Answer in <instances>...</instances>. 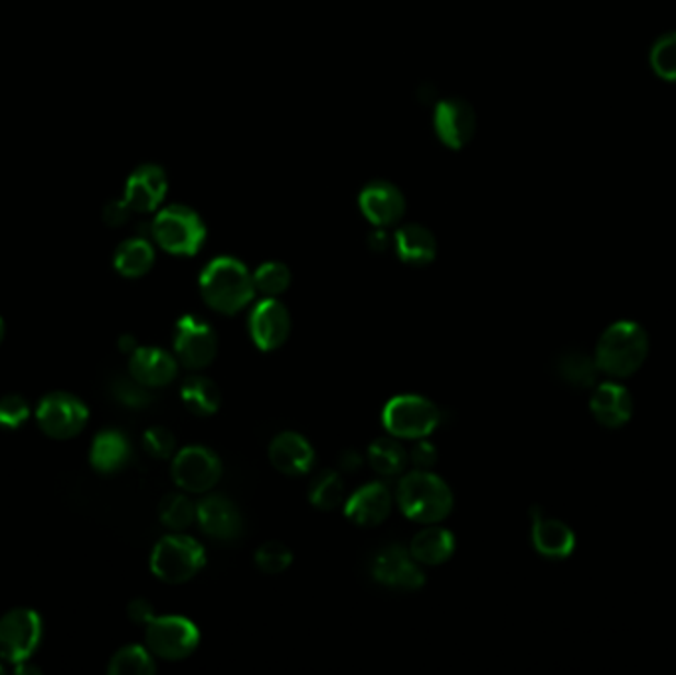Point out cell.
<instances>
[{
    "mask_svg": "<svg viewBox=\"0 0 676 675\" xmlns=\"http://www.w3.org/2000/svg\"><path fill=\"white\" fill-rule=\"evenodd\" d=\"M200 294L206 306L226 316H233L242 311L255 296L253 274L236 258H216L204 267Z\"/></svg>",
    "mask_w": 676,
    "mask_h": 675,
    "instance_id": "cell-1",
    "label": "cell"
},
{
    "mask_svg": "<svg viewBox=\"0 0 676 675\" xmlns=\"http://www.w3.org/2000/svg\"><path fill=\"white\" fill-rule=\"evenodd\" d=\"M649 355V335L637 321H616L597 341V367L611 379L635 375Z\"/></svg>",
    "mask_w": 676,
    "mask_h": 675,
    "instance_id": "cell-2",
    "label": "cell"
},
{
    "mask_svg": "<svg viewBox=\"0 0 676 675\" xmlns=\"http://www.w3.org/2000/svg\"><path fill=\"white\" fill-rule=\"evenodd\" d=\"M398 503L408 519L434 525L444 522L454 510V493L439 476L415 470L398 483Z\"/></svg>",
    "mask_w": 676,
    "mask_h": 675,
    "instance_id": "cell-3",
    "label": "cell"
},
{
    "mask_svg": "<svg viewBox=\"0 0 676 675\" xmlns=\"http://www.w3.org/2000/svg\"><path fill=\"white\" fill-rule=\"evenodd\" d=\"M151 232L157 244L174 256H194L206 240V226L200 215L182 205L162 208L152 220Z\"/></svg>",
    "mask_w": 676,
    "mask_h": 675,
    "instance_id": "cell-4",
    "label": "cell"
},
{
    "mask_svg": "<svg viewBox=\"0 0 676 675\" xmlns=\"http://www.w3.org/2000/svg\"><path fill=\"white\" fill-rule=\"evenodd\" d=\"M206 564L203 545L186 535H167L154 545L151 571L162 583H188Z\"/></svg>",
    "mask_w": 676,
    "mask_h": 675,
    "instance_id": "cell-5",
    "label": "cell"
},
{
    "mask_svg": "<svg viewBox=\"0 0 676 675\" xmlns=\"http://www.w3.org/2000/svg\"><path fill=\"white\" fill-rule=\"evenodd\" d=\"M442 414L432 400L417 394H402L390 400L383 409V428L394 438L420 441L439 426Z\"/></svg>",
    "mask_w": 676,
    "mask_h": 675,
    "instance_id": "cell-6",
    "label": "cell"
},
{
    "mask_svg": "<svg viewBox=\"0 0 676 675\" xmlns=\"http://www.w3.org/2000/svg\"><path fill=\"white\" fill-rule=\"evenodd\" d=\"M90 410L70 392H50L38 402L36 424L54 441H70L85 428Z\"/></svg>",
    "mask_w": 676,
    "mask_h": 675,
    "instance_id": "cell-7",
    "label": "cell"
},
{
    "mask_svg": "<svg viewBox=\"0 0 676 675\" xmlns=\"http://www.w3.org/2000/svg\"><path fill=\"white\" fill-rule=\"evenodd\" d=\"M147 648L152 655L179 662L200 644V632L194 622L182 616H154L147 625Z\"/></svg>",
    "mask_w": 676,
    "mask_h": 675,
    "instance_id": "cell-8",
    "label": "cell"
},
{
    "mask_svg": "<svg viewBox=\"0 0 676 675\" xmlns=\"http://www.w3.org/2000/svg\"><path fill=\"white\" fill-rule=\"evenodd\" d=\"M42 640V620L31 608H16L0 618V657L16 665L31 660Z\"/></svg>",
    "mask_w": 676,
    "mask_h": 675,
    "instance_id": "cell-9",
    "label": "cell"
},
{
    "mask_svg": "<svg viewBox=\"0 0 676 675\" xmlns=\"http://www.w3.org/2000/svg\"><path fill=\"white\" fill-rule=\"evenodd\" d=\"M222 478V461L204 446H188L172 461V480L188 493H206Z\"/></svg>",
    "mask_w": 676,
    "mask_h": 675,
    "instance_id": "cell-10",
    "label": "cell"
},
{
    "mask_svg": "<svg viewBox=\"0 0 676 675\" xmlns=\"http://www.w3.org/2000/svg\"><path fill=\"white\" fill-rule=\"evenodd\" d=\"M174 353L182 365L192 370H200L213 365L218 353L216 331L200 318L184 316L176 323Z\"/></svg>",
    "mask_w": 676,
    "mask_h": 675,
    "instance_id": "cell-11",
    "label": "cell"
},
{
    "mask_svg": "<svg viewBox=\"0 0 676 675\" xmlns=\"http://www.w3.org/2000/svg\"><path fill=\"white\" fill-rule=\"evenodd\" d=\"M434 129L439 141L449 149H463L473 139L477 117L471 103L449 98L435 105Z\"/></svg>",
    "mask_w": 676,
    "mask_h": 675,
    "instance_id": "cell-12",
    "label": "cell"
},
{
    "mask_svg": "<svg viewBox=\"0 0 676 675\" xmlns=\"http://www.w3.org/2000/svg\"><path fill=\"white\" fill-rule=\"evenodd\" d=\"M250 333L255 347L275 351L291 335V316L287 307L275 297H267L253 307L250 316Z\"/></svg>",
    "mask_w": 676,
    "mask_h": 675,
    "instance_id": "cell-13",
    "label": "cell"
},
{
    "mask_svg": "<svg viewBox=\"0 0 676 675\" xmlns=\"http://www.w3.org/2000/svg\"><path fill=\"white\" fill-rule=\"evenodd\" d=\"M373 576L378 583L398 591H417L425 584V574L410 551L388 547L374 559Z\"/></svg>",
    "mask_w": 676,
    "mask_h": 675,
    "instance_id": "cell-14",
    "label": "cell"
},
{
    "mask_svg": "<svg viewBox=\"0 0 676 675\" xmlns=\"http://www.w3.org/2000/svg\"><path fill=\"white\" fill-rule=\"evenodd\" d=\"M358 206L370 225L386 228L396 225L404 216L405 198L396 184L374 181L364 186L358 196Z\"/></svg>",
    "mask_w": 676,
    "mask_h": 675,
    "instance_id": "cell-15",
    "label": "cell"
},
{
    "mask_svg": "<svg viewBox=\"0 0 676 675\" xmlns=\"http://www.w3.org/2000/svg\"><path fill=\"white\" fill-rule=\"evenodd\" d=\"M167 173L157 164H142L127 179L123 201L133 213H152L167 196Z\"/></svg>",
    "mask_w": 676,
    "mask_h": 675,
    "instance_id": "cell-16",
    "label": "cell"
},
{
    "mask_svg": "<svg viewBox=\"0 0 676 675\" xmlns=\"http://www.w3.org/2000/svg\"><path fill=\"white\" fill-rule=\"evenodd\" d=\"M589 410L601 426L621 428L633 416V397L623 385L606 380L594 387Z\"/></svg>",
    "mask_w": 676,
    "mask_h": 675,
    "instance_id": "cell-17",
    "label": "cell"
},
{
    "mask_svg": "<svg viewBox=\"0 0 676 675\" xmlns=\"http://www.w3.org/2000/svg\"><path fill=\"white\" fill-rule=\"evenodd\" d=\"M390 512H392V493L380 481H374L354 491V495H351L344 505L346 517L360 527L380 525L390 517Z\"/></svg>",
    "mask_w": 676,
    "mask_h": 675,
    "instance_id": "cell-18",
    "label": "cell"
},
{
    "mask_svg": "<svg viewBox=\"0 0 676 675\" xmlns=\"http://www.w3.org/2000/svg\"><path fill=\"white\" fill-rule=\"evenodd\" d=\"M131 379L147 389H159L176 379L179 363L167 351L157 347H137L129 358Z\"/></svg>",
    "mask_w": 676,
    "mask_h": 675,
    "instance_id": "cell-19",
    "label": "cell"
},
{
    "mask_svg": "<svg viewBox=\"0 0 676 675\" xmlns=\"http://www.w3.org/2000/svg\"><path fill=\"white\" fill-rule=\"evenodd\" d=\"M532 545L546 559H568L575 549V535L564 522L546 517L540 507L532 512Z\"/></svg>",
    "mask_w": 676,
    "mask_h": 675,
    "instance_id": "cell-20",
    "label": "cell"
},
{
    "mask_svg": "<svg viewBox=\"0 0 676 675\" xmlns=\"http://www.w3.org/2000/svg\"><path fill=\"white\" fill-rule=\"evenodd\" d=\"M196 522L203 531L220 541H232L243 529L242 515L230 500L213 495L196 505Z\"/></svg>",
    "mask_w": 676,
    "mask_h": 675,
    "instance_id": "cell-21",
    "label": "cell"
},
{
    "mask_svg": "<svg viewBox=\"0 0 676 675\" xmlns=\"http://www.w3.org/2000/svg\"><path fill=\"white\" fill-rule=\"evenodd\" d=\"M270 460L285 476H303L313 468V446L297 432H283L270 446Z\"/></svg>",
    "mask_w": 676,
    "mask_h": 675,
    "instance_id": "cell-22",
    "label": "cell"
},
{
    "mask_svg": "<svg viewBox=\"0 0 676 675\" xmlns=\"http://www.w3.org/2000/svg\"><path fill=\"white\" fill-rule=\"evenodd\" d=\"M396 252L410 266H427L435 260V236L422 225H405L396 232Z\"/></svg>",
    "mask_w": 676,
    "mask_h": 675,
    "instance_id": "cell-23",
    "label": "cell"
},
{
    "mask_svg": "<svg viewBox=\"0 0 676 675\" xmlns=\"http://www.w3.org/2000/svg\"><path fill=\"white\" fill-rule=\"evenodd\" d=\"M129 456H131L129 441L117 430H103L91 444V466L102 473L122 470L129 461Z\"/></svg>",
    "mask_w": 676,
    "mask_h": 675,
    "instance_id": "cell-24",
    "label": "cell"
},
{
    "mask_svg": "<svg viewBox=\"0 0 676 675\" xmlns=\"http://www.w3.org/2000/svg\"><path fill=\"white\" fill-rule=\"evenodd\" d=\"M455 542L454 533L442 529V527H429L424 531L417 533L410 542V554L420 564L435 567L444 564L454 557Z\"/></svg>",
    "mask_w": 676,
    "mask_h": 675,
    "instance_id": "cell-25",
    "label": "cell"
},
{
    "mask_svg": "<svg viewBox=\"0 0 676 675\" xmlns=\"http://www.w3.org/2000/svg\"><path fill=\"white\" fill-rule=\"evenodd\" d=\"M558 375L574 389H592L597 385V367L596 357L587 355L580 348H568L558 357Z\"/></svg>",
    "mask_w": 676,
    "mask_h": 675,
    "instance_id": "cell-26",
    "label": "cell"
},
{
    "mask_svg": "<svg viewBox=\"0 0 676 675\" xmlns=\"http://www.w3.org/2000/svg\"><path fill=\"white\" fill-rule=\"evenodd\" d=\"M154 264V248L145 238L125 240L113 258V266L123 277H141Z\"/></svg>",
    "mask_w": 676,
    "mask_h": 675,
    "instance_id": "cell-27",
    "label": "cell"
},
{
    "mask_svg": "<svg viewBox=\"0 0 676 675\" xmlns=\"http://www.w3.org/2000/svg\"><path fill=\"white\" fill-rule=\"evenodd\" d=\"M181 397L184 407L196 416H213L218 412L220 402H222V394L216 387V382L200 375H194L191 379L184 380Z\"/></svg>",
    "mask_w": 676,
    "mask_h": 675,
    "instance_id": "cell-28",
    "label": "cell"
},
{
    "mask_svg": "<svg viewBox=\"0 0 676 675\" xmlns=\"http://www.w3.org/2000/svg\"><path fill=\"white\" fill-rule=\"evenodd\" d=\"M368 461L376 473L394 478L400 476L408 466V454L400 442L394 438H378L368 448Z\"/></svg>",
    "mask_w": 676,
    "mask_h": 675,
    "instance_id": "cell-29",
    "label": "cell"
},
{
    "mask_svg": "<svg viewBox=\"0 0 676 675\" xmlns=\"http://www.w3.org/2000/svg\"><path fill=\"white\" fill-rule=\"evenodd\" d=\"M157 672V665L152 660L151 650L142 645H125L117 654L113 655L107 665L110 675H152Z\"/></svg>",
    "mask_w": 676,
    "mask_h": 675,
    "instance_id": "cell-30",
    "label": "cell"
},
{
    "mask_svg": "<svg viewBox=\"0 0 676 675\" xmlns=\"http://www.w3.org/2000/svg\"><path fill=\"white\" fill-rule=\"evenodd\" d=\"M309 500L321 512H333L344 502V483L339 471L324 470L314 478Z\"/></svg>",
    "mask_w": 676,
    "mask_h": 675,
    "instance_id": "cell-31",
    "label": "cell"
},
{
    "mask_svg": "<svg viewBox=\"0 0 676 675\" xmlns=\"http://www.w3.org/2000/svg\"><path fill=\"white\" fill-rule=\"evenodd\" d=\"M649 64L656 78L676 82V32H666L656 38L649 52Z\"/></svg>",
    "mask_w": 676,
    "mask_h": 675,
    "instance_id": "cell-32",
    "label": "cell"
},
{
    "mask_svg": "<svg viewBox=\"0 0 676 675\" xmlns=\"http://www.w3.org/2000/svg\"><path fill=\"white\" fill-rule=\"evenodd\" d=\"M159 515L171 531H184L196 522V505L186 495H169L162 500Z\"/></svg>",
    "mask_w": 676,
    "mask_h": 675,
    "instance_id": "cell-33",
    "label": "cell"
},
{
    "mask_svg": "<svg viewBox=\"0 0 676 675\" xmlns=\"http://www.w3.org/2000/svg\"><path fill=\"white\" fill-rule=\"evenodd\" d=\"M253 284L265 296H279L291 286V270L282 262H265L253 272Z\"/></svg>",
    "mask_w": 676,
    "mask_h": 675,
    "instance_id": "cell-34",
    "label": "cell"
},
{
    "mask_svg": "<svg viewBox=\"0 0 676 675\" xmlns=\"http://www.w3.org/2000/svg\"><path fill=\"white\" fill-rule=\"evenodd\" d=\"M294 563V554L279 541L262 545L255 552V564L265 574H279L287 571Z\"/></svg>",
    "mask_w": 676,
    "mask_h": 675,
    "instance_id": "cell-35",
    "label": "cell"
},
{
    "mask_svg": "<svg viewBox=\"0 0 676 675\" xmlns=\"http://www.w3.org/2000/svg\"><path fill=\"white\" fill-rule=\"evenodd\" d=\"M28 416H31V407L21 394H7L0 399V428H21Z\"/></svg>",
    "mask_w": 676,
    "mask_h": 675,
    "instance_id": "cell-36",
    "label": "cell"
},
{
    "mask_svg": "<svg viewBox=\"0 0 676 675\" xmlns=\"http://www.w3.org/2000/svg\"><path fill=\"white\" fill-rule=\"evenodd\" d=\"M142 444H145V450L149 451L152 458H157V460H169L176 450L174 434L171 430L162 428V426L147 430Z\"/></svg>",
    "mask_w": 676,
    "mask_h": 675,
    "instance_id": "cell-37",
    "label": "cell"
},
{
    "mask_svg": "<svg viewBox=\"0 0 676 675\" xmlns=\"http://www.w3.org/2000/svg\"><path fill=\"white\" fill-rule=\"evenodd\" d=\"M113 394L117 397L122 404L129 407V409H142V407H147L151 402V394H149L147 387H142L135 379L115 380L113 382Z\"/></svg>",
    "mask_w": 676,
    "mask_h": 675,
    "instance_id": "cell-38",
    "label": "cell"
},
{
    "mask_svg": "<svg viewBox=\"0 0 676 675\" xmlns=\"http://www.w3.org/2000/svg\"><path fill=\"white\" fill-rule=\"evenodd\" d=\"M410 460L414 464L415 470H432L437 464V448L432 442L420 438L410 454Z\"/></svg>",
    "mask_w": 676,
    "mask_h": 675,
    "instance_id": "cell-39",
    "label": "cell"
},
{
    "mask_svg": "<svg viewBox=\"0 0 676 675\" xmlns=\"http://www.w3.org/2000/svg\"><path fill=\"white\" fill-rule=\"evenodd\" d=\"M127 614H129V618H131L135 625H149L152 618H154V613H152V604L149 600H145V598H135L127 606Z\"/></svg>",
    "mask_w": 676,
    "mask_h": 675,
    "instance_id": "cell-40",
    "label": "cell"
},
{
    "mask_svg": "<svg viewBox=\"0 0 676 675\" xmlns=\"http://www.w3.org/2000/svg\"><path fill=\"white\" fill-rule=\"evenodd\" d=\"M133 210L125 201H113L110 205L105 206V213L103 218L110 226H122L127 222V218L131 215Z\"/></svg>",
    "mask_w": 676,
    "mask_h": 675,
    "instance_id": "cell-41",
    "label": "cell"
},
{
    "mask_svg": "<svg viewBox=\"0 0 676 675\" xmlns=\"http://www.w3.org/2000/svg\"><path fill=\"white\" fill-rule=\"evenodd\" d=\"M339 464H341V468H343L344 471L354 473V471H358L363 468V456L356 450L344 451Z\"/></svg>",
    "mask_w": 676,
    "mask_h": 675,
    "instance_id": "cell-42",
    "label": "cell"
},
{
    "mask_svg": "<svg viewBox=\"0 0 676 675\" xmlns=\"http://www.w3.org/2000/svg\"><path fill=\"white\" fill-rule=\"evenodd\" d=\"M388 242H390V238L383 232L382 228L374 230L373 234L368 236V245L374 252H383L388 248Z\"/></svg>",
    "mask_w": 676,
    "mask_h": 675,
    "instance_id": "cell-43",
    "label": "cell"
},
{
    "mask_svg": "<svg viewBox=\"0 0 676 675\" xmlns=\"http://www.w3.org/2000/svg\"><path fill=\"white\" fill-rule=\"evenodd\" d=\"M28 662H31V660H26V662H22V664L14 665V672L21 675L41 674V670H38L36 665L28 664Z\"/></svg>",
    "mask_w": 676,
    "mask_h": 675,
    "instance_id": "cell-44",
    "label": "cell"
},
{
    "mask_svg": "<svg viewBox=\"0 0 676 675\" xmlns=\"http://www.w3.org/2000/svg\"><path fill=\"white\" fill-rule=\"evenodd\" d=\"M119 348H122L123 353H133L137 348V341H135L133 335H123L119 339Z\"/></svg>",
    "mask_w": 676,
    "mask_h": 675,
    "instance_id": "cell-45",
    "label": "cell"
},
{
    "mask_svg": "<svg viewBox=\"0 0 676 675\" xmlns=\"http://www.w3.org/2000/svg\"><path fill=\"white\" fill-rule=\"evenodd\" d=\"M2 339H4V321L0 318V343H2Z\"/></svg>",
    "mask_w": 676,
    "mask_h": 675,
    "instance_id": "cell-46",
    "label": "cell"
},
{
    "mask_svg": "<svg viewBox=\"0 0 676 675\" xmlns=\"http://www.w3.org/2000/svg\"><path fill=\"white\" fill-rule=\"evenodd\" d=\"M0 674H2V665H0Z\"/></svg>",
    "mask_w": 676,
    "mask_h": 675,
    "instance_id": "cell-47",
    "label": "cell"
}]
</instances>
